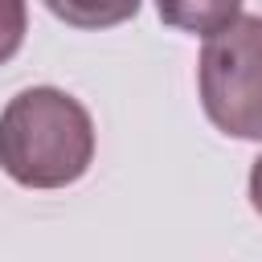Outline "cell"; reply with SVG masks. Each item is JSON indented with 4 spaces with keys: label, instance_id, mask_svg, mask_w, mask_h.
Wrapping results in <instances>:
<instances>
[{
    "label": "cell",
    "instance_id": "cell-1",
    "mask_svg": "<svg viewBox=\"0 0 262 262\" xmlns=\"http://www.w3.org/2000/svg\"><path fill=\"white\" fill-rule=\"evenodd\" d=\"M94 160L90 111L53 86L20 90L0 115V168L25 188H66Z\"/></svg>",
    "mask_w": 262,
    "mask_h": 262
},
{
    "label": "cell",
    "instance_id": "cell-2",
    "mask_svg": "<svg viewBox=\"0 0 262 262\" xmlns=\"http://www.w3.org/2000/svg\"><path fill=\"white\" fill-rule=\"evenodd\" d=\"M201 106L233 139H262V16H237L205 37Z\"/></svg>",
    "mask_w": 262,
    "mask_h": 262
},
{
    "label": "cell",
    "instance_id": "cell-3",
    "mask_svg": "<svg viewBox=\"0 0 262 262\" xmlns=\"http://www.w3.org/2000/svg\"><path fill=\"white\" fill-rule=\"evenodd\" d=\"M242 0H156V12L164 25L180 33H217L229 20H237Z\"/></svg>",
    "mask_w": 262,
    "mask_h": 262
},
{
    "label": "cell",
    "instance_id": "cell-4",
    "mask_svg": "<svg viewBox=\"0 0 262 262\" xmlns=\"http://www.w3.org/2000/svg\"><path fill=\"white\" fill-rule=\"evenodd\" d=\"M45 8L74 29H111L139 12V0H45Z\"/></svg>",
    "mask_w": 262,
    "mask_h": 262
},
{
    "label": "cell",
    "instance_id": "cell-5",
    "mask_svg": "<svg viewBox=\"0 0 262 262\" xmlns=\"http://www.w3.org/2000/svg\"><path fill=\"white\" fill-rule=\"evenodd\" d=\"M25 29H29L25 0H0V66L12 61L16 49L25 45Z\"/></svg>",
    "mask_w": 262,
    "mask_h": 262
},
{
    "label": "cell",
    "instance_id": "cell-6",
    "mask_svg": "<svg viewBox=\"0 0 262 262\" xmlns=\"http://www.w3.org/2000/svg\"><path fill=\"white\" fill-rule=\"evenodd\" d=\"M250 205L262 213V156L254 160V172H250Z\"/></svg>",
    "mask_w": 262,
    "mask_h": 262
}]
</instances>
